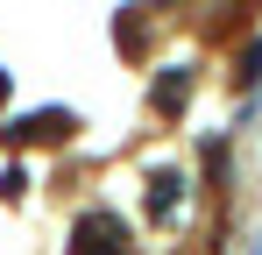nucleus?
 <instances>
[{"instance_id": "nucleus-2", "label": "nucleus", "mask_w": 262, "mask_h": 255, "mask_svg": "<svg viewBox=\"0 0 262 255\" xmlns=\"http://www.w3.org/2000/svg\"><path fill=\"white\" fill-rule=\"evenodd\" d=\"M177 199H184V177H177V170H156V177H149V213H156V220H177Z\"/></svg>"}, {"instance_id": "nucleus-1", "label": "nucleus", "mask_w": 262, "mask_h": 255, "mask_svg": "<svg viewBox=\"0 0 262 255\" xmlns=\"http://www.w3.org/2000/svg\"><path fill=\"white\" fill-rule=\"evenodd\" d=\"M71 255H128L121 213H85V220L71 227Z\"/></svg>"}, {"instance_id": "nucleus-3", "label": "nucleus", "mask_w": 262, "mask_h": 255, "mask_svg": "<svg viewBox=\"0 0 262 255\" xmlns=\"http://www.w3.org/2000/svg\"><path fill=\"white\" fill-rule=\"evenodd\" d=\"M50 135H71V114H36L14 128V142H50Z\"/></svg>"}, {"instance_id": "nucleus-4", "label": "nucleus", "mask_w": 262, "mask_h": 255, "mask_svg": "<svg viewBox=\"0 0 262 255\" xmlns=\"http://www.w3.org/2000/svg\"><path fill=\"white\" fill-rule=\"evenodd\" d=\"M184 92H191V78H184V71H163V78H156V107L177 114V107H184Z\"/></svg>"}, {"instance_id": "nucleus-6", "label": "nucleus", "mask_w": 262, "mask_h": 255, "mask_svg": "<svg viewBox=\"0 0 262 255\" xmlns=\"http://www.w3.org/2000/svg\"><path fill=\"white\" fill-rule=\"evenodd\" d=\"M0 107H7V78H0Z\"/></svg>"}, {"instance_id": "nucleus-5", "label": "nucleus", "mask_w": 262, "mask_h": 255, "mask_svg": "<svg viewBox=\"0 0 262 255\" xmlns=\"http://www.w3.org/2000/svg\"><path fill=\"white\" fill-rule=\"evenodd\" d=\"M234 78H241V85H255V78H262V36L248 42V57H241V71H234Z\"/></svg>"}]
</instances>
